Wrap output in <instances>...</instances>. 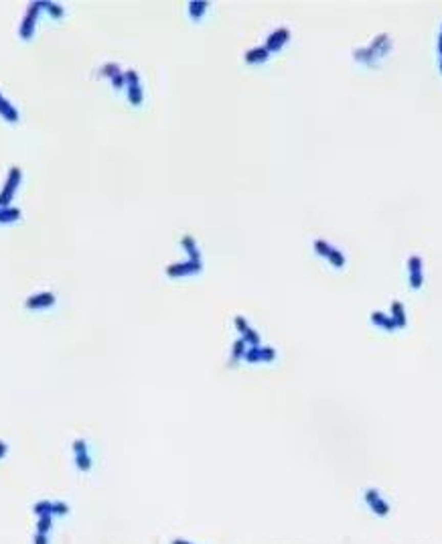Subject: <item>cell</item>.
<instances>
[{
    "label": "cell",
    "mask_w": 442,
    "mask_h": 544,
    "mask_svg": "<svg viewBox=\"0 0 442 544\" xmlns=\"http://www.w3.org/2000/svg\"><path fill=\"white\" fill-rule=\"evenodd\" d=\"M365 501H367V506L371 508V512H373L375 516H380V518H386L387 514H389V504H387L386 499L380 495V491H378V490H367V491H365Z\"/></svg>",
    "instance_id": "cell-1"
},
{
    "label": "cell",
    "mask_w": 442,
    "mask_h": 544,
    "mask_svg": "<svg viewBox=\"0 0 442 544\" xmlns=\"http://www.w3.org/2000/svg\"><path fill=\"white\" fill-rule=\"evenodd\" d=\"M73 447H75V451H77V467H79L81 471H87L90 465H92V461H90V457H87V453H85V443H83V441H75Z\"/></svg>",
    "instance_id": "cell-2"
},
{
    "label": "cell",
    "mask_w": 442,
    "mask_h": 544,
    "mask_svg": "<svg viewBox=\"0 0 442 544\" xmlns=\"http://www.w3.org/2000/svg\"><path fill=\"white\" fill-rule=\"evenodd\" d=\"M35 512H37L39 516H47V514L53 516V504H51V501H39V504L35 506Z\"/></svg>",
    "instance_id": "cell-3"
},
{
    "label": "cell",
    "mask_w": 442,
    "mask_h": 544,
    "mask_svg": "<svg viewBox=\"0 0 442 544\" xmlns=\"http://www.w3.org/2000/svg\"><path fill=\"white\" fill-rule=\"evenodd\" d=\"M37 528H39V534H47L49 528H51V514H47V516H39V524H37Z\"/></svg>",
    "instance_id": "cell-4"
},
{
    "label": "cell",
    "mask_w": 442,
    "mask_h": 544,
    "mask_svg": "<svg viewBox=\"0 0 442 544\" xmlns=\"http://www.w3.org/2000/svg\"><path fill=\"white\" fill-rule=\"evenodd\" d=\"M69 512V506L67 504H63V501H55L53 504V514H57V516H65Z\"/></svg>",
    "instance_id": "cell-5"
},
{
    "label": "cell",
    "mask_w": 442,
    "mask_h": 544,
    "mask_svg": "<svg viewBox=\"0 0 442 544\" xmlns=\"http://www.w3.org/2000/svg\"><path fill=\"white\" fill-rule=\"evenodd\" d=\"M35 544H47V534H37Z\"/></svg>",
    "instance_id": "cell-6"
},
{
    "label": "cell",
    "mask_w": 442,
    "mask_h": 544,
    "mask_svg": "<svg viewBox=\"0 0 442 544\" xmlns=\"http://www.w3.org/2000/svg\"><path fill=\"white\" fill-rule=\"evenodd\" d=\"M172 544H191L189 540H183V538H176V540H172Z\"/></svg>",
    "instance_id": "cell-7"
}]
</instances>
